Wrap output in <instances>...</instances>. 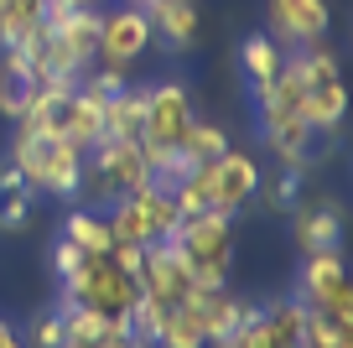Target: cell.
<instances>
[{"label": "cell", "mask_w": 353, "mask_h": 348, "mask_svg": "<svg viewBox=\"0 0 353 348\" xmlns=\"http://www.w3.org/2000/svg\"><path fill=\"white\" fill-rule=\"evenodd\" d=\"M6 162L21 172V182L37 197H57V203H78L83 187V151L57 130H16L11 135V156Z\"/></svg>", "instance_id": "cell-1"}, {"label": "cell", "mask_w": 353, "mask_h": 348, "mask_svg": "<svg viewBox=\"0 0 353 348\" xmlns=\"http://www.w3.org/2000/svg\"><path fill=\"white\" fill-rule=\"evenodd\" d=\"M166 244L176 250V260L188 265V276L198 286H229L234 265V224L223 213H192L166 234Z\"/></svg>", "instance_id": "cell-2"}, {"label": "cell", "mask_w": 353, "mask_h": 348, "mask_svg": "<svg viewBox=\"0 0 353 348\" xmlns=\"http://www.w3.org/2000/svg\"><path fill=\"white\" fill-rule=\"evenodd\" d=\"M141 182H151V166H145L141 141H110L104 135L99 146L83 151V187H78V203H104L135 193Z\"/></svg>", "instance_id": "cell-3"}, {"label": "cell", "mask_w": 353, "mask_h": 348, "mask_svg": "<svg viewBox=\"0 0 353 348\" xmlns=\"http://www.w3.org/2000/svg\"><path fill=\"white\" fill-rule=\"evenodd\" d=\"M104 218H110L114 244H141V250H145V244H156V240H166V234L182 224L172 193L156 187V182H141L135 193L114 197V203L104 208Z\"/></svg>", "instance_id": "cell-4"}, {"label": "cell", "mask_w": 353, "mask_h": 348, "mask_svg": "<svg viewBox=\"0 0 353 348\" xmlns=\"http://www.w3.org/2000/svg\"><path fill=\"white\" fill-rule=\"evenodd\" d=\"M135 296H141V286L114 265V255H83V260L63 276V302L94 307V312H104V317H125Z\"/></svg>", "instance_id": "cell-5"}, {"label": "cell", "mask_w": 353, "mask_h": 348, "mask_svg": "<svg viewBox=\"0 0 353 348\" xmlns=\"http://www.w3.org/2000/svg\"><path fill=\"white\" fill-rule=\"evenodd\" d=\"M296 302L307 307V312L332 317V322H353V286H348V265H343V250L301 255V271H296Z\"/></svg>", "instance_id": "cell-6"}, {"label": "cell", "mask_w": 353, "mask_h": 348, "mask_svg": "<svg viewBox=\"0 0 353 348\" xmlns=\"http://www.w3.org/2000/svg\"><path fill=\"white\" fill-rule=\"evenodd\" d=\"M192 120H198L192 94L176 84V78L145 84V130H141L145 151H182V135H188Z\"/></svg>", "instance_id": "cell-7"}, {"label": "cell", "mask_w": 353, "mask_h": 348, "mask_svg": "<svg viewBox=\"0 0 353 348\" xmlns=\"http://www.w3.org/2000/svg\"><path fill=\"white\" fill-rule=\"evenodd\" d=\"M198 172H203V187H208V213H223V218L250 208L260 197V182H265L260 162L244 151H223L219 162H203Z\"/></svg>", "instance_id": "cell-8"}, {"label": "cell", "mask_w": 353, "mask_h": 348, "mask_svg": "<svg viewBox=\"0 0 353 348\" xmlns=\"http://www.w3.org/2000/svg\"><path fill=\"white\" fill-rule=\"evenodd\" d=\"M327 26H332L327 0H265V37L286 52L322 42Z\"/></svg>", "instance_id": "cell-9"}, {"label": "cell", "mask_w": 353, "mask_h": 348, "mask_svg": "<svg viewBox=\"0 0 353 348\" xmlns=\"http://www.w3.org/2000/svg\"><path fill=\"white\" fill-rule=\"evenodd\" d=\"M254 130H260L265 151L276 156L286 172H307V166H312V146H317V135L307 130L301 115H291V109H281V104H254Z\"/></svg>", "instance_id": "cell-10"}, {"label": "cell", "mask_w": 353, "mask_h": 348, "mask_svg": "<svg viewBox=\"0 0 353 348\" xmlns=\"http://www.w3.org/2000/svg\"><path fill=\"white\" fill-rule=\"evenodd\" d=\"M151 16L141 11V6H120V11H104L99 21V63L110 68H135L145 52H151Z\"/></svg>", "instance_id": "cell-11"}, {"label": "cell", "mask_w": 353, "mask_h": 348, "mask_svg": "<svg viewBox=\"0 0 353 348\" xmlns=\"http://www.w3.org/2000/svg\"><path fill=\"white\" fill-rule=\"evenodd\" d=\"M141 291L156 296L161 307H182L192 291H198V281L188 276V265L176 260V250L166 240L145 244V271H141Z\"/></svg>", "instance_id": "cell-12"}, {"label": "cell", "mask_w": 353, "mask_h": 348, "mask_svg": "<svg viewBox=\"0 0 353 348\" xmlns=\"http://www.w3.org/2000/svg\"><path fill=\"white\" fill-rule=\"evenodd\" d=\"M291 234H296L301 255L343 250V208L332 203V197H317V203H296V208H291Z\"/></svg>", "instance_id": "cell-13"}, {"label": "cell", "mask_w": 353, "mask_h": 348, "mask_svg": "<svg viewBox=\"0 0 353 348\" xmlns=\"http://www.w3.org/2000/svg\"><path fill=\"white\" fill-rule=\"evenodd\" d=\"M57 130L68 135V141L78 146V151H88V146L104 141V99L83 94V88H73V94L63 99V115H57Z\"/></svg>", "instance_id": "cell-14"}, {"label": "cell", "mask_w": 353, "mask_h": 348, "mask_svg": "<svg viewBox=\"0 0 353 348\" xmlns=\"http://www.w3.org/2000/svg\"><path fill=\"white\" fill-rule=\"evenodd\" d=\"M281 63H286V47H276L265 32H254V37L239 42V68H244V78H250V99H260L265 88L281 78Z\"/></svg>", "instance_id": "cell-15"}, {"label": "cell", "mask_w": 353, "mask_h": 348, "mask_svg": "<svg viewBox=\"0 0 353 348\" xmlns=\"http://www.w3.org/2000/svg\"><path fill=\"white\" fill-rule=\"evenodd\" d=\"M145 16H151V37H161L172 52L198 42V0H161Z\"/></svg>", "instance_id": "cell-16"}, {"label": "cell", "mask_w": 353, "mask_h": 348, "mask_svg": "<svg viewBox=\"0 0 353 348\" xmlns=\"http://www.w3.org/2000/svg\"><path fill=\"white\" fill-rule=\"evenodd\" d=\"M343 115H348V88H343V78L317 84V88L301 94V120H307L312 135H332L343 125Z\"/></svg>", "instance_id": "cell-17"}, {"label": "cell", "mask_w": 353, "mask_h": 348, "mask_svg": "<svg viewBox=\"0 0 353 348\" xmlns=\"http://www.w3.org/2000/svg\"><path fill=\"white\" fill-rule=\"evenodd\" d=\"M141 130H145V84H125L114 99H104V135L141 141Z\"/></svg>", "instance_id": "cell-18"}, {"label": "cell", "mask_w": 353, "mask_h": 348, "mask_svg": "<svg viewBox=\"0 0 353 348\" xmlns=\"http://www.w3.org/2000/svg\"><path fill=\"white\" fill-rule=\"evenodd\" d=\"M63 240H73L83 255H110V250H114V234H110V218H104V208H88V203L68 208V218H63Z\"/></svg>", "instance_id": "cell-19"}, {"label": "cell", "mask_w": 353, "mask_h": 348, "mask_svg": "<svg viewBox=\"0 0 353 348\" xmlns=\"http://www.w3.org/2000/svg\"><path fill=\"white\" fill-rule=\"evenodd\" d=\"M32 94H37L32 68L21 63V52H16V47H0V120H16Z\"/></svg>", "instance_id": "cell-20"}, {"label": "cell", "mask_w": 353, "mask_h": 348, "mask_svg": "<svg viewBox=\"0 0 353 348\" xmlns=\"http://www.w3.org/2000/svg\"><path fill=\"white\" fill-rule=\"evenodd\" d=\"M32 203H37V193L21 182V172H16L11 162H0V234H16V229H26V218H32Z\"/></svg>", "instance_id": "cell-21"}, {"label": "cell", "mask_w": 353, "mask_h": 348, "mask_svg": "<svg viewBox=\"0 0 353 348\" xmlns=\"http://www.w3.org/2000/svg\"><path fill=\"white\" fill-rule=\"evenodd\" d=\"M47 21V0H0V47H16Z\"/></svg>", "instance_id": "cell-22"}, {"label": "cell", "mask_w": 353, "mask_h": 348, "mask_svg": "<svg viewBox=\"0 0 353 348\" xmlns=\"http://www.w3.org/2000/svg\"><path fill=\"white\" fill-rule=\"evenodd\" d=\"M156 348H208V333H203L198 312H192L188 302H182V307H172V312H166L161 333H156Z\"/></svg>", "instance_id": "cell-23"}, {"label": "cell", "mask_w": 353, "mask_h": 348, "mask_svg": "<svg viewBox=\"0 0 353 348\" xmlns=\"http://www.w3.org/2000/svg\"><path fill=\"white\" fill-rule=\"evenodd\" d=\"M223 151H229V135H223L219 120H192V125H188V135H182V156H188L192 166L219 162Z\"/></svg>", "instance_id": "cell-24"}, {"label": "cell", "mask_w": 353, "mask_h": 348, "mask_svg": "<svg viewBox=\"0 0 353 348\" xmlns=\"http://www.w3.org/2000/svg\"><path fill=\"white\" fill-rule=\"evenodd\" d=\"M265 322H270V333H276L281 348H301V333H307V307H301L296 296H281V302L265 307Z\"/></svg>", "instance_id": "cell-25"}, {"label": "cell", "mask_w": 353, "mask_h": 348, "mask_svg": "<svg viewBox=\"0 0 353 348\" xmlns=\"http://www.w3.org/2000/svg\"><path fill=\"white\" fill-rule=\"evenodd\" d=\"M63 338H68L63 312H57V307H47V312H37L32 322H26V338H21V343H26V348H63Z\"/></svg>", "instance_id": "cell-26"}, {"label": "cell", "mask_w": 353, "mask_h": 348, "mask_svg": "<svg viewBox=\"0 0 353 348\" xmlns=\"http://www.w3.org/2000/svg\"><path fill=\"white\" fill-rule=\"evenodd\" d=\"M265 187V208H276V213H291V208L301 203V172H286L281 166L270 182H260Z\"/></svg>", "instance_id": "cell-27"}, {"label": "cell", "mask_w": 353, "mask_h": 348, "mask_svg": "<svg viewBox=\"0 0 353 348\" xmlns=\"http://www.w3.org/2000/svg\"><path fill=\"white\" fill-rule=\"evenodd\" d=\"M125 338H130L125 327H110V333H68L63 348H120Z\"/></svg>", "instance_id": "cell-28"}, {"label": "cell", "mask_w": 353, "mask_h": 348, "mask_svg": "<svg viewBox=\"0 0 353 348\" xmlns=\"http://www.w3.org/2000/svg\"><path fill=\"white\" fill-rule=\"evenodd\" d=\"M110 255H114V265H120V271L141 286V271H145V250H141V244H114Z\"/></svg>", "instance_id": "cell-29"}, {"label": "cell", "mask_w": 353, "mask_h": 348, "mask_svg": "<svg viewBox=\"0 0 353 348\" xmlns=\"http://www.w3.org/2000/svg\"><path fill=\"white\" fill-rule=\"evenodd\" d=\"M78 260H83V250H78L73 240H63V234H57V240H52V276H57V281H63V276L73 271Z\"/></svg>", "instance_id": "cell-30"}, {"label": "cell", "mask_w": 353, "mask_h": 348, "mask_svg": "<svg viewBox=\"0 0 353 348\" xmlns=\"http://www.w3.org/2000/svg\"><path fill=\"white\" fill-rule=\"evenodd\" d=\"M83 6H99V0H47V21H57L68 11H83Z\"/></svg>", "instance_id": "cell-31"}, {"label": "cell", "mask_w": 353, "mask_h": 348, "mask_svg": "<svg viewBox=\"0 0 353 348\" xmlns=\"http://www.w3.org/2000/svg\"><path fill=\"white\" fill-rule=\"evenodd\" d=\"M0 348H26V343H21V333H16L6 317H0Z\"/></svg>", "instance_id": "cell-32"}, {"label": "cell", "mask_w": 353, "mask_h": 348, "mask_svg": "<svg viewBox=\"0 0 353 348\" xmlns=\"http://www.w3.org/2000/svg\"><path fill=\"white\" fill-rule=\"evenodd\" d=\"M120 348H151V343H141V338H125V343Z\"/></svg>", "instance_id": "cell-33"}, {"label": "cell", "mask_w": 353, "mask_h": 348, "mask_svg": "<svg viewBox=\"0 0 353 348\" xmlns=\"http://www.w3.org/2000/svg\"><path fill=\"white\" fill-rule=\"evenodd\" d=\"M130 6H141V11H151V6H161V0H130Z\"/></svg>", "instance_id": "cell-34"}]
</instances>
